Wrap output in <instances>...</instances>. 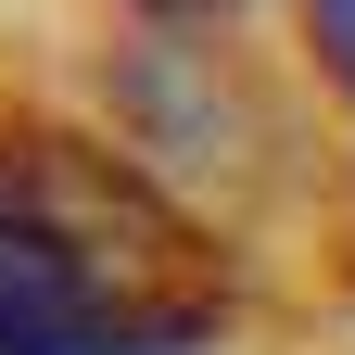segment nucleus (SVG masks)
<instances>
[{"instance_id":"obj_2","label":"nucleus","mask_w":355,"mask_h":355,"mask_svg":"<svg viewBox=\"0 0 355 355\" xmlns=\"http://www.w3.org/2000/svg\"><path fill=\"white\" fill-rule=\"evenodd\" d=\"M304 38H318V64L343 76V102H355V0H304Z\"/></svg>"},{"instance_id":"obj_3","label":"nucleus","mask_w":355,"mask_h":355,"mask_svg":"<svg viewBox=\"0 0 355 355\" xmlns=\"http://www.w3.org/2000/svg\"><path fill=\"white\" fill-rule=\"evenodd\" d=\"M127 13H153V26H203V13H229V0H127Z\"/></svg>"},{"instance_id":"obj_1","label":"nucleus","mask_w":355,"mask_h":355,"mask_svg":"<svg viewBox=\"0 0 355 355\" xmlns=\"http://www.w3.org/2000/svg\"><path fill=\"white\" fill-rule=\"evenodd\" d=\"M229 254L153 165L64 114H0V355H203Z\"/></svg>"}]
</instances>
